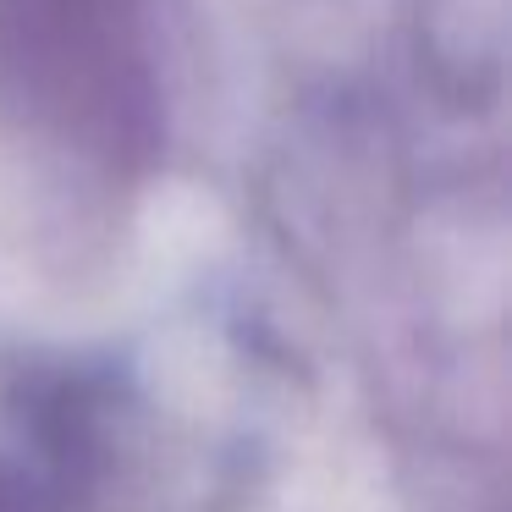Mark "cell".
<instances>
[{"instance_id":"1","label":"cell","mask_w":512,"mask_h":512,"mask_svg":"<svg viewBox=\"0 0 512 512\" xmlns=\"http://www.w3.org/2000/svg\"><path fill=\"white\" fill-rule=\"evenodd\" d=\"M0 512H61V490L50 479H34L28 468L0 463Z\"/></svg>"}]
</instances>
